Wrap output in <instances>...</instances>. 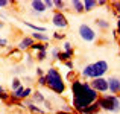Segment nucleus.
<instances>
[{"label":"nucleus","instance_id":"obj_11","mask_svg":"<svg viewBox=\"0 0 120 114\" xmlns=\"http://www.w3.org/2000/svg\"><path fill=\"white\" fill-rule=\"evenodd\" d=\"M32 40H37V43H46V41H49V35L44 32H34Z\"/></svg>","mask_w":120,"mask_h":114},{"label":"nucleus","instance_id":"obj_23","mask_svg":"<svg viewBox=\"0 0 120 114\" xmlns=\"http://www.w3.org/2000/svg\"><path fill=\"white\" fill-rule=\"evenodd\" d=\"M53 6H56V8L62 9V8L65 6V2H61V0H55V2H53Z\"/></svg>","mask_w":120,"mask_h":114},{"label":"nucleus","instance_id":"obj_42","mask_svg":"<svg viewBox=\"0 0 120 114\" xmlns=\"http://www.w3.org/2000/svg\"><path fill=\"white\" fill-rule=\"evenodd\" d=\"M119 99H120V94H119Z\"/></svg>","mask_w":120,"mask_h":114},{"label":"nucleus","instance_id":"obj_8","mask_svg":"<svg viewBox=\"0 0 120 114\" xmlns=\"http://www.w3.org/2000/svg\"><path fill=\"white\" fill-rule=\"evenodd\" d=\"M106 82H108V90L111 91V93H120V78L112 76V78H109Z\"/></svg>","mask_w":120,"mask_h":114},{"label":"nucleus","instance_id":"obj_4","mask_svg":"<svg viewBox=\"0 0 120 114\" xmlns=\"http://www.w3.org/2000/svg\"><path fill=\"white\" fill-rule=\"evenodd\" d=\"M97 105H99V108H102V110L116 113V111L120 110V99L117 96H114V94H105V96H102V97L97 99Z\"/></svg>","mask_w":120,"mask_h":114},{"label":"nucleus","instance_id":"obj_30","mask_svg":"<svg viewBox=\"0 0 120 114\" xmlns=\"http://www.w3.org/2000/svg\"><path fill=\"white\" fill-rule=\"evenodd\" d=\"M53 38H55V40H64L65 35H64V34H55V35H53Z\"/></svg>","mask_w":120,"mask_h":114},{"label":"nucleus","instance_id":"obj_14","mask_svg":"<svg viewBox=\"0 0 120 114\" xmlns=\"http://www.w3.org/2000/svg\"><path fill=\"white\" fill-rule=\"evenodd\" d=\"M71 8H73L75 12H78V14L84 12V5H82L81 0H73V2H71Z\"/></svg>","mask_w":120,"mask_h":114},{"label":"nucleus","instance_id":"obj_15","mask_svg":"<svg viewBox=\"0 0 120 114\" xmlns=\"http://www.w3.org/2000/svg\"><path fill=\"white\" fill-rule=\"evenodd\" d=\"M23 93H24V87L21 85L20 88H17L15 91H12V99H23Z\"/></svg>","mask_w":120,"mask_h":114},{"label":"nucleus","instance_id":"obj_40","mask_svg":"<svg viewBox=\"0 0 120 114\" xmlns=\"http://www.w3.org/2000/svg\"><path fill=\"white\" fill-rule=\"evenodd\" d=\"M117 34H119V35H120V30H119V32H117Z\"/></svg>","mask_w":120,"mask_h":114},{"label":"nucleus","instance_id":"obj_33","mask_svg":"<svg viewBox=\"0 0 120 114\" xmlns=\"http://www.w3.org/2000/svg\"><path fill=\"white\" fill-rule=\"evenodd\" d=\"M11 2H8V0H0V8H5V6H8Z\"/></svg>","mask_w":120,"mask_h":114},{"label":"nucleus","instance_id":"obj_29","mask_svg":"<svg viewBox=\"0 0 120 114\" xmlns=\"http://www.w3.org/2000/svg\"><path fill=\"white\" fill-rule=\"evenodd\" d=\"M0 99H3V100H8V99H9V96H8V94H6L3 90H2V91H0Z\"/></svg>","mask_w":120,"mask_h":114},{"label":"nucleus","instance_id":"obj_19","mask_svg":"<svg viewBox=\"0 0 120 114\" xmlns=\"http://www.w3.org/2000/svg\"><path fill=\"white\" fill-rule=\"evenodd\" d=\"M71 56H73V52H62V53H59V58H58V59H61V61H65V59L71 58Z\"/></svg>","mask_w":120,"mask_h":114},{"label":"nucleus","instance_id":"obj_5","mask_svg":"<svg viewBox=\"0 0 120 114\" xmlns=\"http://www.w3.org/2000/svg\"><path fill=\"white\" fill-rule=\"evenodd\" d=\"M79 35H81L82 40H85V41H93L94 38H96V32H94L88 24H81L79 26Z\"/></svg>","mask_w":120,"mask_h":114},{"label":"nucleus","instance_id":"obj_41","mask_svg":"<svg viewBox=\"0 0 120 114\" xmlns=\"http://www.w3.org/2000/svg\"><path fill=\"white\" fill-rule=\"evenodd\" d=\"M119 46H120V40H119Z\"/></svg>","mask_w":120,"mask_h":114},{"label":"nucleus","instance_id":"obj_28","mask_svg":"<svg viewBox=\"0 0 120 114\" xmlns=\"http://www.w3.org/2000/svg\"><path fill=\"white\" fill-rule=\"evenodd\" d=\"M112 6L116 8V12L120 14V2H112Z\"/></svg>","mask_w":120,"mask_h":114},{"label":"nucleus","instance_id":"obj_22","mask_svg":"<svg viewBox=\"0 0 120 114\" xmlns=\"http://www.w3.org/2000/svg\"><path fill=\"white\" fill-rule=\"evenodd\" d=\"M27 106H29V110H30L32 113H37V114H43V110H41V108H38V106H35V105H32V103H29Z\"/></svg>","mask_w":120,"mask_h":114},{"label":"nucleus","instance_id":"obj_16","mask_svg":"<svg viewBox=\"0 0 120 114\" xmlns=\"http://www.w3.org/2000/svg\"><path fill=\"white\" fill-rule=\"evenodd\" d=\"M24 26L30 27V29H34L35 32H46V27H43V26H37V24L29 23V21H24Z\"/></svg>","mask_w":120,"mask_h":114},{"label":"nucleus","instance_id":"obj_12","mask_svg":"<svg viewBox=\"0 0 120 114\" xmlns=\"http://www.w3.org/2000/svg\"><path fill=\"white\" fill-rule=\"evenodd\" d=\"M97 111H99V105H97V102H94V103H91V105H88L87 108L82 110V114H94Z\"/></svg>","mask_w":120,"mask_h":114},{"label":"nucleus","instance_id":"obj_39","mask_svg":"<svg viewBox=\"0 0 120 114\" xmlns=\"http://www.w3.org/2000/svg\"><path fill=\"white\" fill-rule=\"evenodd\" d=\"M2 90H3V88H2V87H0V91H2Z\"/></svg>","mask_w":120,"mask_h":114},{"label":"nucleus","instance_id":"obj_21","mask_svg":"<svg viewBox=\"0 0 120 114\" xmlns=\"http://www.w3.org/2000/svg\"><path fill=\"white\" fill-rule=\"evenodd\" d=\"M11 87H12V91H15L17 88H20V87H21V82H20V79H18V78H15L14 81H12Z\"/></svg>","mask_w":120,"mask_h":114},{"label":"nucleus","instance_id":"obj_26","mask_svg":"<svg viewBox=\"0 0 120 114\" xmlns=\"http://www.w3.org/2000/svg\"><path fill=\"white\" fill-rule=\"evenodd\" d=\"M64 49H65V52H73V47H71L70 43H64Z\"/></svg>","mask_w":120,"mask_h":114},{"label":"nucleus","instance_id":"obj_32","mask_svg":"<svg viewBox=\"0 0 120 114\" xmlns=\"http://www.w3.org/2000/svg\"><path fill=\"white\" fill-rule=\"evenodd\" d=\"M38 84L40 85H46V78H44V76H40L38 78Z\"/></svg>","mask_w":120,"mask_h":114},{"label":"nucleus","instance_id":"obj_10","mask_svg":"<svg viewBox=\"0 0 120 114\" xmlns=\"http://www.w3.org/2000/svg\"><path fill=\"white\" fill-rule=\"evenodd\" d=\"M30 6H32V9L35 12H38V14H41V12L46 11V5H44L43 0H34V2L30 3Z\"/></svg>","mask_w":120,"mask_h":114},{"label":"nucleus","instance_id":"obj_9","mask_svg":"<svg viewBox=\"0 0 120 114\" xmlns=\"http://www.w3.org/2000/svg\"><path fill=\"white\" fill-rule=\"evenodd\" d=\"M32 46H34L32 37H24L23 40L18 43V50H27V49H30Z\"/></svg>","mask_w":120,"mask_h":114},{"label":"nucleus","instance_id":"obj_31","mask_svg":"<svg viewBox=\"0 0 120 114\" xmlns=\"http://www.w3.org/2000/svg\"><path fill=\"white\" fill-rule=\"evenodd\" d=\"M44 5H46V9L53 8V2H49V0H44Z\"/></svg>","mask_w":120,"mask_h":114},{"label":"nucleus","instance_id":"obj_6","mask_svg":"<svg viewBox=\"0 0 120 114\" xmlns=\"http://www.w3.org/2000/svg\"><path fill=\"white\" fill-rule=\"evenodd\" d=\"M90 87L93 88L94 91L105 93V91L108 90V82H106V79H103V78H97V79H93V81H91Z\"/></svg>","mask_w":120,"mask_h":114},{"label":"nucleus","instance_id":"obj_20","mask_svg":"<svg viewBox=\"0 0 120 114\" xmlns=\"http://www.w3.org/2000/svg\"><path fill=\"white\" fill-rule=\"evenodd\" d=\"M44 96L43 94L40 93V91H35V93H34V102H44Z\"/></svg>","mask_w":120,"mask_h":114},{"label":"nucleus","instance_id":"obj_7","mask_svg":"<svg viewBox=\"0 0 120 114\" xmlns=\"http://www.w3.org/2000/svg\"><path fill=\"white\" fill-rule=\"evenodd\" d=\"M52 21H53V24H55L56 27H67V26H68L67 18H65L64 12H61V11H56L55 14H53Z\"/></svg>","mask_w":120,"mask_h":114},{"label":"nucleus","instance_id":"obj_27","mask_svg":"<svg viewBox=\"0 0 120 114\" xmlns=\"http://www.w3.org/2000/svg\"><path fill=\"white\" fill-rule=\"evenodd\" d=\"M30 93H32V90L30 88H24V93H23V99H26V97L30 96Z\"/></svg>","mask_w":120,"mask_h":114},{"label":"nucleus","instance_id":"obj_37","mask_svg":"<svg viewBox=\"0 0 120 114\" xmlns=\"http://www.w3.org/2000/svg\"><path fill=\"white\" fill-rule=\"evenodd\" d=\"M97 5H100V6H102V5H106V2H105V0H100V2H97Z\"/></svg>","mask_w":120,"mask_h":114},{"label":"nucleus","instance_id":"obj_25","mask_svg":"<svg viewBox=\"0 0 120 114\" xmlns=\"http://www.w3.org/2000/svg\"><path fill=\"white\" fill-rule=\"evenodd\" d=\"M52 56H53L55 59H58V58H59V50L56 49V47H55V49H52Z\"/></svg>","mask_w":120,"mask_h":114},{"label":"nucleus","instance_id":"obj_36","mask_svg":"<svg viewBox=\"0 0 120 114\" xmlns=\"http://www.w3.org/2000/svg\"><path fill=\"white\" fill-rule=\"evenodd\" d=\"M37 75L43 76V68H41V67H37Z\"/></svg>","mask_w":120,"mask_h":114},{"label":"nucleus","instance_id":"obj_38","mask_svg":"<svg viewBox=\"0 0 120 114\" xmlns=\"http://www.w3.org/2000/svg\"><path fill=\"white\" fill-rule=\"evenodd\" d=\"M120 30V17H119V20H117V32Z\"/></svg>","mask_w":120,"mask_h":114},{"label":"nucleus","instance_id":"obj_35","mask_svg":"<svg viewBox=\"0 0 120 114\" xmlns=\"http://www.w3.org/2000/svg\"><path fill=\"white\" fill-rule=\"evenodd\" d=\"M65 65H67V68H70V70L73 68V62H71V61H67V62H65Z\"/></svg>","mask_w":120,"mask_h":114},{"label":"nucleus","instance_id":"obj_24","mask_svg":"<svg viewBox=\"0 0 120 114\" xmlns=\"http://www.w3.org/2000/svg\"><path fill=\"white\" fill-rule=\"evenodd\" d=\"M46 56H47L46 50H44V52H38V55H37V59H38V61H44V59H46Z\"/></svg>","mask_w":120,"mask_h":114},{"label":"nucleus","instance_id":"obj_34","mask_svg":"<svg viewBox=\"0 0 120 114\" xmlns=\"http://www.w3.org/2000/svg\"><path fill=\"white\" fill-rule=\"evenodd\" d=\"M6 44H8V41H6L5 38H2V37H0V46H2V47H5Z\"/></svg>","mask_w":120,"mask_h":114},{"label":"nucleus","instance_id":"obj_13","mask_svg":"<svg viewBox=\"0 0 120 114\" xmlns=\"http://www.w3.org/2000/svg\"><path fill=\"white\" fill-rule=\"evenodd\" d=\"M82 5H84V11L90 12L97 6V2H94V0H85V2H82Z\"/></svg>","mask_w":120,"mask_h":114},{"label":"nucleus","instance_id":"obj_3","mask_svg":"<svg viewBox=\"0 0 120 114\" xmlns=\"http://www.w3.org/2000/svg\"><path fill=\"white\" fill-rule=\"evenodd\" d=\"M106 72H108V62L106 61H97V62H93V64L85 65L84 70H82V76L97 79V78H102Z\"/></svg>","mask_w":120,"mask_h":114},{"label":"nucleus","instance_id":"obj_17","mask_svg":"<svg viewBox=\"0 0 120 114\" xmlns=\"http://www.w3.org/2000/svg\"><path fill=\"white\" fill-rule=\"evenodd\" d=\"M30 49L37 50V52H44V50H47V44L46 43H34V46Z\"/></svg>","mask_w":120,"mask_h":114},{"label":"nucleus","instance_id":"obj_18","mask_svg":"<svg viewBox=\"0 0 120 114\" xmlns=\"http://www.w3.org/2000/svg\"><path fill=\"white\" fill-rule=\"evenodd\" d=\"M96 24L99 27H102V29H108V27H109V23H108V21H105V20H102V18L96 20Z\"/></svg>","mask_w":120,"mask_h":114},{"label":"nucleus","instance_id":"obj_2","mask_svg":"<svg viewBox=\"0 0 120 114\" xmlns=\"http://www.w3.org/2000/svg\"><path fill=\"white\" fill-rule=\"evenodd\" d=\"M44 78H46V85L50 88V90H53L56 94H62L64 93V90H65L64 79H62L61 73H59L55 67H50L49 70L46 72Z\"/></svg>","mask_w":120,"mask_h":114},{"label":"nucleus","instance_id":"obj_1","mask_svg":"<svg viewBox=\"0 0 120 114\" xmlns=\"http://www.w3.org/2000/svg\"><path fill=\"white\" fill-rule=\"evenodd\" d=\"M71 93H73V108L79 113H82V110L87 108L88 105L94 103L97 99V91H94L88 82H82L79 79H75L71 82Z\"/></svg>","mask_w":120,"mask_h":114}]
</instances>
